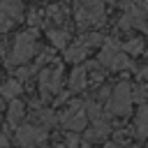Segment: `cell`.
<instances>
[{
	"label": "cell",
	"mask_w": 148,
	"mask_h": 148,
	"mask_svg": "<svg viewBox=\"0 0 148 148\" xmlns=\"http://www.w3.org/2000/svg\"><path fill=\"white\" fill-rule=\"evenodd\" d=\"M37 53V39H35V32H21L16 35L12 49H9V58L7 62L9 65H25L32 60V56Z\"/></svg>",
	"instance_id": "obj_1"
},
{
	"label": "cell",
	"mask_w": 148,
	"mask_h": 148,
	"mask_svg": "<svg viewBox=\"0 0 148 148\" xmlns=\"http://www.w3.org/2000/svg\"><path fill=\"white\" fill-rule=\"evenodd\" d=\"M99 65H104L111 72H120V69H130L132 60L130 56L123 51V46L118 42H106L99 51Z\"/></svg>",
	"instance_id": "obj_2"
},
{
	"label": "cell",
	"mask_w": 148,
	"mask_h": 148,
	"mask_svg": "<svg viewBox=\"0 0 148 148\" xmlns=\"http://www.w3.org/2000/svg\"><path fill=\"white\" fill-rule=\"evenodd\" d=\"M134 104V97H132V86L127 81H120L113 92L109 95V102H106V111L113 113V116H127L130 109Z\"/></svg>",
	"instance_id": "obj_3"
},
{
	"label": "cell",
	"mask_w": 148,
	"mask_h": 148,
	"mask_svg": "<svg viewBox=\"0 0 148 148\" xmlns=\"http://www.w3.org/2000/svg\"><path fill=\"white\" fill-rule=\"evenodd\" d=\"M58 123H60L65 130H69V132H81V130H86V123H88L86 102H72V104L62 111V116L58 118Z\"/></svg>",
	"instance_id": "obj_4"
},
{
	"label": "cell",
	"mask_w": 148,
	"mask_h": 148,
	"mask_svg": "<svg viewBox=\"0 0 148 148\" xmlns=\"http://www.w3.org/2000/svg\"><path fill=\"white\" fill-rule=\"evenodd\" d=\"M14 139L21 148H37L46 139V127L44 125H18Z\"/></svg>",
	"instance_id": "obj_5"
},
{
	"label": "cell",
	"mask_w": 148,
	"mask_h": 148,
	"mask_svg": "<svg viewBox=\"0 0 148 148\" xmlns=\"http://www.w3.org/2000/svg\"><path fill=\"white\" fill-rule=\"evenodd\" d=\"M37 81H39V92L44 97H51V95L60 92V88H62V69L60 67H42Z\"/></svg>",
	"instance_id": "obj_6"
},
{
	"label": "cell",
	"mask_w": 148,
	"mask_h": 148,
	"mask_svg": "<svg viewBox=\"0 0 148 148\" xmlns=\"http://www.w3.org/2000/svg\"><path fill=\"white\" fill-rule=\"evenodd\" d=\"M88 51H90V46H88L83 39H76L74 44H67V46H65V60H67L69 65H81V62L88 58Z\"/></svg>",
	"instance_id": "obj_7"
},
{
	"label": "cell",
	"mask_w": 148,
	"mask_h": 148,
	"mask_svg": "<svg viewBox=\"0 0 148 148\" xmlns=\"http://www.w3.org/2000/svg\"><path fill=\"white\" fill-rule=\"evenodd\" d=\"M109 134H111V123L106 120V116L92 120V127L86 130V139L88 141H104Z\"/></svg>",
	"instance_id": "obj_8"
},
{
	"label": "cell",
	"mask_w": 148,
	"mask_h": 148,
	"mask_svg": "<svg viewBox=\"0 0 148 148\" xmlns=\"http://www.w3.org/2000/svg\"><path fill=\"white\" fill-rule=\"evenodd\" d=\"M25 118V102H21L18 97L9 99V109H7V120L12 127H18L21 120Z\"/></svg>",
	"instance_id": "obj_9"
},
{
	"label": "cell",
	"mask_w": 148,
	"mask_h": 148,
	"mask_svg": "<svg viewBox=\"0 0 148 148\" xmlns=\"http://www.w3.org/2000/svg\"><path fill=\"white\" fill-rule=\"evenodd\" d=\"M86 86H88V67L86 65H79V67H74V72L69 76V88L74 92H81Z\"/></svg>",
	"instance_id": "obj_10"
},
{
	"label": "cell",
	"mask_w": 148,
	"mask_h": 148,
	"mask_svg": "<svg viewBox=\"0 0 148 148\" xmlns=\"http://www.w3.org/2000/svg\"><path fill=\"white\" fill-rule=\"evenodd\" d=\"M0 14L12 16L14 21L23 18V2L21 0H0Z\"/></svg>",
	"instance_id": "obj_11"
},
{
	"label": "cell",
	"mask_w": 148,
	"mask_h": 148,
	"mask_svg": "<svg viewBox=\"0 0 148 148\" xmlns=\"http://www.w3.org/2000/svg\"><path fill=\"white\" fill-rule=\"evenodd\" d=\"M134 130H136L139 139H148V102L141 104V109L136 113V120H134Z\"/></svg>",
	"instance_id": "obj_12"
},
{
	"label": "cell",
	"mask_w": 148,
	"mask_h": 148,
	"mask_svg": "<svg viewBox=\"0 0 148 148\" xmlns=\"http://www.w3.org/2000/svg\"><path fill=\"white\" fill-rule=\"evenodd\" d=\"M21 92H23V86H21L18 79H9V81H5V83L0 86V97H2V99H14V97H18Z\"/></svg>",
	"instance_id": "obj_13"
},
{
	"label": "cell",
	"mask_w": 148,
	"mask_h": 148,
	"mask_svg": "<svg viewBox=\"0 0 148 148\" xmlns=\"http://www.w3.org/2000/svg\"><path fill=\"white\" fill-rule=\"evenodd\" d=\"M49 39H51V44L56 49H65L69 44V32L65 28H51L49 30Z\"/></svg>",
	"instance_id": "obj_14"
},
{
	"label": "cell",
	"mask_w": 148,
	"mask_h": 148,
	"mask_svg": "<svg viewBox=\"0 0 148 148\" xmlns=\"http://www.w3.org/2000/svg\"><path fill=\"white\" fill-rule=\"evenodd\" d=\"M123 51H125L127 56H139V53L143 51V39H141V37H132V39H127V42L123 44Z\"/></svg>",
	"instance_id": "obj_15"
},
{
	"label": "cell",
	"mask_w": 148,
	"mask_h": 148,
	"mask_svg": "<svg viewBox=\"0 0 148 148\" xmlns=\"http://www.w3.org/2000/svg\"><path fill=\"white\" fill-rule=\"evenodd\" d=\"M46 14H49V18H51V21H56V23H62V21L67 18V9H65L62 5H51Z\"/></svg>",
	"instance_id": "obj_16"
},
{
	"label": "cell",
	"mask_w": 148,
	"mask_h": 148,
	"mask_svg": "<svg viewBox=\"0 0 148 148\" xmlns=\"http://www.w3.org/2000/svg\"><path fill=\"white\" fill-rule=\"evenodd\" d=\"M132 97H134V102H139V104L148 102V81H141L136 88H132Z\"/></svg>",
	"instance_id": "obj_17"
},
{
	"label": "cell",
	"mask_w": 148,
	"mask_h": 148,
	"mask_svg": "<svg viewBox=\"0 0 148 148\" xmlns=\"http://www.w3.org/2000/svg\"><path fill=\"white\" fill-rule=\"evenodd\" d=\"M86 113H88V118H90V120H97V118H102V116H104V113H102L99 102H86Z\"/></svg>",
	"instance_id": "obj_18"
},
{
	"label": "cell",
	"mask_w": 148,
	"mask_h": 148,
	"mask_svg": "<svg viewBox=\"0 0 148 148\" xmlns=\"http://www.w3.org/2000/svg\"><path fill=\"white\" fill-rule=\"evenodd\" d=\"M37 113H39V120H42V125L46 127V125H56L58 123V118H56V113L51 111V109H37Z\"/></svg>",
	"instance_id": "obj_19"
},
{
	"label": "cell",
	"mask_w": 148,
	"mask_h": 148,
	"mask_svg": "<svg viewBox=\"0 0 148 148\" xmlns=\"http://www.w3.org/2000/svg\"><path fill=\"white\" fill-rule=\"evenodd\" d=\"M16 21L12 18V16H5V14H0V35L2 32H7V30H12V25H14Z\"/></svg>",
	"instance_id": "obj_20"
},
{
	"label": "cell",
	"mask_w": 148,
	"mask_h": 148,
	"mask_svg": "<svg viewBox=\"0 0 148 148\" xmlns=\"http://www.w3.org/2000/svg\"><path fill=\"white\" fill-rule=\"evenodd\" d=\"M76 5H86V7H104V0H76Z\"/></svg>",
	"instance_id": "obj_21"
},
{
	"label": "cell",
	"mask_w": 148,
	"mask_h": 148,
	"mask_svg": "<svg viewBox=\"0 0 148 148\" xmlns=\"http://www.w3.org/2000/svg\"><path fill=\"white\" fill-rule=\"evenodd\" d=\"M139 79L141 81H148V67H141L139 69Z\"/></svg>",
	"instance_id": "obj_22"
},
{
	"label": "cell",
	"mask_w": 148,
	"mask_h": 148,
	"mask_svg": "<svg viewBox=\"0 0 148 148\" xmlns=\"http://www.w3.org/2000/svg\"><path fill=\"white\" fill-rule=\"evenodd\" d=\"M0 148H9V139L5 134H0Z\"/></svg>",
	"instance_id": "obj_23"
},
{
	"label": "cell",
	"mask_w": 148,
	"mask_h": 148,
	"mask_svg": "<svg viewBox=\"0 0 148 148\" xmlns=\"http://www.w3.org/2000/svg\"><path fill=\"white\" fill-rule=\"evenodd\" d=\"M79 148H88V146H79Z\"/></svg>",
	"instance_id": "obj_24"
}]
</instances>
